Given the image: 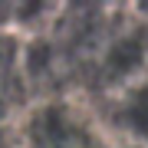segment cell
I'll use <instances>...</instances> for the list:
<instances>
[{
    "mask_svg": "<svg viewBox=\"0 0 148 148\" xmlns=\"http://www.w3.org/2000/svg\"><path fill=\"white\" fill-rule=\"evenodd\" d=\"M40 148H99V145H92L89 132H86L79 122H66L59 115H49L46 125H43Z\"/></svg>",
    "mask_w": 148,
    "mask_h": 148,
    "instance_id": "obj_1",
    "label": "cell"
}]
</instances>
